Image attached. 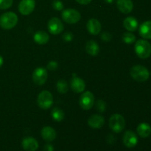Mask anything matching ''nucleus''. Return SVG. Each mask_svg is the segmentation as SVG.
<instances>
[{
  "label": "nucleus",
  "instance_id": "1",
  "mask_svg": "<svg viewBox=\"0 0 151 151\" xmlns=\"http://www.w3.org/2000/svg\"><path fill=\"white\" fill-rule=\"evenodd\" d=\"M134 50L139 58L146 59L151 55V44L146 40H138L135 44Z\"/></svg>",
  "mask_w": 151,
  "mask_h": 151
},
{
  "label": "nucleus",
  "instance_id": "2",
  "mask_svg": "<svg viewBox=\"0 0 151 151\" xmlns=\"http://www.w3.org/2000/svg\"><path fill=\"white\" fill-rule=\"evenodd\" d=\"M18 16L13 12H7L0 16V26L4 29H10L18 23Z\"/></svg>",
  "mask_w": 151,
  "mask_h": 151
},
{
  "label": "nucleus",
  "instance_id": "3",
  "mask_svg": "<svg viewBox=\"0 0 151 151\" xmlns=\"http://www.w3.org/2000/svg\"><path fill=\"white\" fill-rule=\"evenodd\" d=\"M131 76L137 82H145L150 76V73L147 69L141 65H136L131 69Z\"/></svg>",
  "mask_w": 151,
  "mask_h": 151
},
{
  "label": "nucleus",
  "instance_id": "4",
  "mask_svg": "<svg viewBox=\"0 0 151 151\" xmlns=\"http://www.w3.org/2000/svg\"><path fill=\"white\" fill-rule=\"evenodd\" d=\"M109 128L114 131V132L119 134L122 132V130L125 127V120L123 116L119 114H113L109 119Z\"/></svg>",
  "mask_w": 151,
  "mask_h": 151
},
{
  "label": "nucleus",
  "instance_id": "5",
  "mask_svg": "<svg viewBox=\"0 0 151 151\" xmlns=\"http://www.w3.org/2000/svg\"><path fill=\"white\" fill-rule=\"evenodd\" d=\"M37 103H38V106L41 109H44V110L49 109L53 104L52 94L47 90L42 91L38 94Z\"/></svg>",
  "mask_w": 151,
  "mask_h": 151
},
{
  "label": "nucleus",
  "instance_id": "6",
  "mask_svg": "<svg viewBox=\"0 0 151 151\" xmlns=\"http://www.w3.org/2000/svg\"><path fill=\"white\" fill-rule=\"evenodd\" d=\"M62 19L67 24H76L81 20V15L79 12L75 9L69 8L63 10L61 13Z\"/></svg>",
  "mask_w": 151,
  "mask_h": 151
},
{
  "label": "nucleus",
  "instance_id": "7",
  "mask_svg": "<svg viewBox=\"0 0 151 151\" xmlns=\"http://www.w3.org/2000/svg\"><path fill=\"white\" fill-rule=\"evenodd\" d=\"M79 104L83 110H89L94 104V96L91 91H85L80 97Z\"/></svg>",
  "mask_w": 151,
  "mask_h": 151
},
{
  "label": "nucleus",
  "instance_id": "8",
  "mask_svg": "<svg viewBox=\"0 0 151 151\" xmlns=\"http://www.w3.org/2000/svg\"><path fill=\"white\" fill-rule=\"evenodd\" d=\"M47 27H48L50 32L52 35H58V34L61 33L64 29L63 22L60 19L57 17H53L50 19L48 22Z\"/></svg>",
  "mask_w": 151,
  "mask_h": 151
},
{
  "label": "nucleus",
  "instance_id": "9",
  "mask_svg": "<svg viewBox=\"0 0 151 151\" xmlns=\"http://www.w3.org/2000/svg\"><path fill=\"white\" fill-rule=\"evenodd\" d=\"M47 71L44 67H38L32 73V81L36 85H44L47 80Z\"/></svg>",
  "mask_w": 151,
  "mask_h": 151
},
{
  "label": "nucleus",
  "instance_id": "10",
  "mask_svg": "<svg viewBox=\"0 0 151 151\" xmlns=\"http://www.w3.org/2000/svg\"><path fill=\"white\" fill-rule=\"evenodd\" d=\"M35 7V0H21L19 4V10L21 14L27 16L33 11Z\"/></svg>",
  "mask_w": 151,
  "mask_h": 151
},
{
  "label": "nucleus",
  "instance_id": "11",
  "mask_svg": "<svg viewBox=\"0 0 151 151\" xmlns=\"http://www.w3.org/2000/svg\"><path fill=\"white\" fill-rule=\"evenodd\" d=\"M122 142L125 147L128 148H132L135 147L138 143V138H137V134L134 131H126L122 137Z\"/></svg>",
  "mask_w": 151,
  "mask_h": 151
},
{
  "label": "nucleus",
  "instance_id": "12",
  "mask_svg": "<svg viewBox=\"0 0 151 151\" xmlns=\"http://www.w3.org/2000/svg\"><path fill=\"white\" fill-rule=\"evenodd\" d=\"M70 87L74 92L81 93L85 90L86 83L83 80L73 74V78L70 81Z\"/></svg>",
  "mask_w": 151,
  "mask_h": 151
},
{
  "label": "nucleus",
  "instance_id": "13",
  "mask_svg": "<svg viewBox=\"0 0 151 151\" xmlns=\"http://www.w3.org/2000/svg\"><path fill=\"white\" fill-rule=\"evenodd\" d=\"M105 119L102 115L93 114L88 118V124L93 129H100L104 125Z\"/></svg>",
  "mask_w": 151,
  "mask_h": 151
},
{
  "label": "nucleus",
  "instance_id": "14",
  "mask_svg": "<svg viewBox=\"0 0 151 151\" xmlns=\"http://www.w3.org/2000/svg\"><path fill=\"white\" fill-rule=\"evenodd\" d=\"M116 7L121 13L128 14L134 8V3L131 0H117Z\"/></svg>",
  "mask_w": 151,
  "mask_h": 151
},
{
  "label": "nucleus",
  "instance_id": "15",
  "mask_svg": "<svg viewBox=\"0 0 151 151\" xmlns=\"http://www.w3.org/2000/svg\"><path fill=\"white\" fill-rule=\"evenodd\" d=\"M87 30L90 34L94 35H98L102 29V26L100 22L97 19H91L88 21L86 24Z\"/></svg>",
  "mask_w": 151,
  "mask_h": 151
},
{
  "label": "nucleus",
  "instance_id": "16",
  "mask_svg": "<svg viewBox=\"0 0 151 151\" xmlns=\"http://www.w3.org/2000/svg\"><path fill=\"white\" fill-rule=\"evenodd\" d=\"M22 146L26 151H35L38 148V142L32 137H25L22 140Z\"/></svg>",
  "mask_w": 151,
  "mask_h": 151
},
{
  "label": "nucleus",
  "instance_id": "17",
  "mask_svg": "<svg viewBox=\"0 0 151 151\" xmlns=\"http://www.w3.org/2000/svg\"><path fill=\"white\" fill-rule=\"evenodd\" d=\"M41 137H42L43 139L46 142H52L55 139L56 137H57V134H56L55 130L53 128L50 126H46L41 129Z\"/></svg>",
  "mask_w": 151,
  "mask_h": 151
},
{
  "label": "nucleus",
  "instance_id": "18",
  "mask_svg": "<svg viewBox=\"0 0 151 151\" xmlns=\"http://www.w3.org/2000/svg\"><path fill=\"white\" fill-rule=\"evenodd\" d=\"M139 35L145 39H151V21L143 22L140 26Z\"/></svg>",
  "mask_w": 151,
  "mask_h": 151
},
{
  "label": "nucleus",
  "instance_id": "19",
  "mask_svg": "<svg viewBox=\"0 0 151 151\" xmlns=\"http://www.w3.org/2000/svg\"><path fill=\"white\" fill-rule=\"evenodd\" d=\"M33 39L35 42H36L37 44L43 45V44H45L48 42L49 40H50V35L45 31L39 30L37 31L34 34Z\"/></svg>",
  "mask_w": 151,
  "mask_h": 151
},
{
  "label": "nucleus",
  "instance_id": "20",
  "mask_svg": "<svg viewBox=\"0 0 151 151\" xmlns=\"http://www.w3.org/2000/svg\"><path fill=\"white\" fill-rule=\"evenodd\" d=\"M123 26L129 32H134L138 28V22L133 16H128L124 20Z\"/></svg>",
  "mask_w": 151,
  "mask_h": 151
},
{
  "label": "nucleus",
  "instance_id": "21",
  "mask_svg": "<svg viewBox=\"0 0 151 151\" xmlns=\"http://www.w3.org/2000/svg\"><path fill=\"white\" fill-rule=\"evenodd\" d=\"M86 51L91 56H96L100 52V47L98 44L93 40H90L86 44Z\"/></svg>",
  "mask_w": 151,
  "mask_h": 151
},
{
  "label": "nucleus",
  "instance_id": "22",
  "mask_svg": "<svg viewBox=\"0 0 151 151\" xmlns=\"http://www.w3.org/2000/svg\"><path fill=\"white\" fill-rule=\"evenodd\" d=\"M137 134L142 138H147L151 134V127L145 122L139 124L137 127Z\"/></svg>",
  "mask_w": 151,
  "mask_h": 151
},
{
  "label": "nucleus",
  "instance_id": "23",
  "mask_svg": "<svg viewBox=\"0 0 151 151\" xmlns=\"http://www.w3.org/2000/svg\"><path fill=\"white\" fill-rule=\"evenodd\" d=\"M51 115L54 120H55L56 122H61L64 118V112L58 107H55L52 110Z\"/></svg>",
  "mask_w": 151,
  "mask_h": 151
},
{
  "label": "nucleus",
  "instance_id": "24",
  "mask_svg": "<svg viewBox=\"0 0 151 151\" xmlns=\"http://www.w3.org/2000/svg\"><path fill=\"white\" fill-rule=\"evenodd\" d=\"M56 88L60 94H66L69 90V85L64 80H59L56 83Z\"/></svg>",
  "mask_w": 151,
  "mask_h": 151
},
{
  "label": "nucleus",
  "instance_id": "25",
  "mask_svg": "<svg viewBox=\"0 0 151 151\" xmlns=\"http://www.w3.org/2000/svg\"><path fill=\"white\" fill-rule=\"evenodd\" d=\"M122 41L126 44H133L136 41V36L133 33L129 32H126L123 33L122 36Z\"/></svg>",
  "mask_w": 151,
  "mask_h": 151
},
{
  "label": "nucleus",
  "instance_id": "26",
  "mask_svg": "<svg viewBox=\"0 0 151 151\" xmlns=\"http://www.w3.org/2000/svg\"><path fill=\"white\" fill-rule=\"evenodd\" d=\"M13 0H0V10H7L13 5Z\"/></svg>",
  "mask_w": 151,
  "mask_h": 151
},
{
  "label": "nucleus",
  "instance_id": "27",
  "mask_svg": "<svg viewBox=\"0 0 151 151\" xmlns=\"http://www.w3.org/2000/svg\"><path fill=\"white\" fill-rule=\"evenodd\" d=\"M96 109L98 111L103 113V112L106 111V104L104 101L101 100H97V103H96Z\"/></svg>",
  "mask_w": 151,
  "mask_h": 151
},
{
  "label": "nucleus",
  "instance_id": "28",
  "mask_svg": "<svg viewBox=\"0 0 151 151\" xmlns=\"http://www.w3.org/2000/svg\"><path fill=\"white\" fill-rule=\"evenodd\" d=\"M52 7L56 10H62L63 9V4L60 0H54L52 2Z\"/></svg>",
  "mask_w": 151,
  "mask_h": 151
},
{
  "label": "nucleus",
  "instance_id": "29",
  "mask_svg": "<svg viewBox=\"0 0 151 151\" xmlns=\"http://www.w3.org/2000/svg\"><path fill=\"white\" fill-rule=\"evenodd\" d=\"M58 67V62L55 61V60H52L50 61L47 64V69L51 71H55L57 69V68Z\"/></svg>",
  "mask_w": 151,
  "mask_h": 151
},
{
  "label": "nucleus",
  "instance_id": "30",
  "mask_svg": "<svg viewBox=\"0 0 151 151\" xmlns=\"http://www.w3.org/2000/svg\"><path fill=\"white\" fill-rule=\"evenodd\" d=\"M101 39L104 41H110L112 39V35L110 32H104L101 34Z\"/></svg>",
  "mask_w": 151,
  "mask_h": 151
},
{
  "label": "nucleus",
  "instance_id": "31",
  "mask_svg": "<svg viewBox=\"0 0 151 151\" xmlns=\"http://www.w3.org/2000/svg\"><path fill=\"white\" fill-rule=\"evenodd\" d=\"M62 38H63L65 41L69 42V41H71L73 39V35H72V32H65V33L62 35Z\"/></svg>",
  "mask_w": 151,
  "mask_h": 151
},
{
  "label": "nucleus",
  "instance_id": "32",
  "mask_svg": "<svg viewBox=\"0 0 151 151\" xmlns=\"http://www.w3.org/2000/svg\"><path fill=\"white\" fill-rule=\"evenodd\" d=\"M44 151H54V147L50 144H47L44 145Z\"/></svg>",
  "mask_w": 151,
  "mask_h": 151
},
{
  "label": "nucleus",
  "instance_id": "33",
  "mask_svg": "<svg viewBox=\"0 0 151 151\" xmlns=\"http://www.w3.org/2000/svg\"><path fill=\"white\" fill-rule=\"evenodd\" d=\"M78 3L81 4H83V5H86V4H88L91 2L92 0H75Z\"/></svg>",
  "mask_w": 151,
  "mask_h": 151
},
{
  "label": "nucleus",
  "instance_id": "34",
  "mask_svg": "<svg viewBox=\"0 0 151 151\" xmlns=\"http://www.w3.org/2000/svg\"><path fill=\"white\" fill-rule=\"evenodd\" d=\"M3 62H4V60H3V58L1 57V55H0V67H1V66H2Z\"/></svg>",
  "mask_w": 151,
  "mask_h": 151
},
{
  "label": "nucleus",
  "instance_id": "35",
  "mask_svg": "<svg viewBox=\"0 0 151 151\" xmlns=\"http://www.w3.org/2000/svg\"><path fill=\"white\" fill-rule=\"evenodd\" d=\"M104 1L107 3H112L114 0H104Z\"/></svg>",
  "mask_w": 151,
  "mask_h": 151
}]
</instances>
